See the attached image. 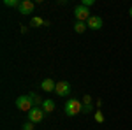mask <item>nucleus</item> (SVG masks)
<instances>
[{"mask_svg":"<svg viewBox=\"0 0 132 130\" xmlns=\"http://www.w3.org/2000/svg\"><path fill=\"white\" fill-rule=\"evenodd\" d=\"M74 16H76V21H83V23H86V21L92 18L90 9H88L86 5H83V4H79V5L74 7Z\"/></svg>","mask_w":132,"mask_h":130,"instance_id":"nucleus-2","label":"nucleus"},{"mask_svg":"<svg viewBox=\"0 0 132 130\" xmlns=\"http://www.w3.org/2000/svg\"><path fill=\"white\" fill-rule=\"evenodd\" d=\"M81 4H83V5H86V7H90L92 4H93V0H83Z\"/></svg>","mask_w":132,"mask_h":130,"instance_id":"nucleus-18","label":"nucleus"},{"mask_svg":"<svg viewBox=\"0 0 132 130\" xmlns=\"http://www.w3.org/2000/svg\"><path fill=\"white\" fill-rule=\"evenodd\" d=\"M63 111H65L67 116H76V114L83 112V102L78 99H69L67 104H65V107H63Z\"/></svg>","mask_w":132,"mask_h":130,"instance_id":"nucleus-1","label":"nucleus"},{"mask_svg":"<svg viewBox=\"0 0 132 130\" xmlns=\"http://www.w3.org/2000/svg\"><path fill=\"white\" fill-rule=\"evenodd\" d=\"M92 111H93L92 104H83V112H92Z\"/></svg>","mask_w":132,"mask_h":130,"instance_id":"nucleus-14","label":"nucleus"},{"mask_svg":"<svg viewBox=\"0 0 132 130\" xmlns=\"http://www.w3.org/2000/svg\"><path fill=\"white\" fill-rule=\"evenodd\" d=\"M86 28H88V27H86V23H83V21H76V25H74V32H76V33H83Z\"/></svg>","mask_w":132,"mask_h":130,"instance_id":"nucleus-10","label":"nucleus"},{"mask_svg":"<svg viewBox=\"0 0 132 130\" xmlns=\"http://www.w3.org/2000/svg\"><path fill=\"white\" fill-rule=\"evenodd\" d=\"M41 107H42V111H44V112L48 114V112H53L56 106H55V102H53L51 99H46L44 102H42V106H41Z\"/></svg>","mask_w":132,"mask_h":130,"instance_id":"nucleus-9","label":"nucleus"},{"mask_svg":"<svg viewBox=\"0 0 132 130\" xmlns=\"http://www.w3.org/2000/svg\"><path fill=\"white\" fill-rule=\"evenodd\" d=\"M30 99H32L34 107H39V106H42V102H44V100H41V97H39V95H35V93H30Z\"/></svg>","mask_w":132,"mask_h":130,"instance_id":"nucleus-11","label":"nucleus"},{"mask_svg":"<svg viewBox=\"0 0 132 130\" xmlns=\"http://www.w3.org/2000/svg\"><path fill=\"white\" fill-rule=\"evenodd\" d=\"M86 27H88L90 30H101L102 28V18H99V16H92L90 20L86 21Z\"/></svg>","mask_w":132,"mask_h":130,"instance_id":"nucleus-7","label":"nucleus"},{"mask_svg":"<svg viewBox=\"0 0 132 130\" xmlns=\"http://www.w3.org/2000/svg\"><path fill=\"white\" fill-rule=\"evenodd\" d=\"M41 88H42L44 91H48V93H50V91H55V88H56V83L48 77V79H44V81L41 83Z\"/></svg>","mask_w":132,"mask_h":130,"instance_id":"nucleus-8","label":"nucleus"},{"mask_svg":"<svg viewBox=\"0 0 132 130\" xmlns=\"http://www.w3.org/2000/svg\"><path fill=\"white\" fill-rule=\"evenodd\" d=\"M129 16L132 18V5H130V9H129Z\"/></svg>","mask_w":132,"mask_h":130,"instance_id":"nucleus-19","label":"nucleus"},{"mask_svg":"<svg viewBox=\"0 0 132 130\" xmlns=\"http://www.w3.org/2000/svg\"><path fill=\"white\" fill-rule=\"evenodd\" d=\"M83 102H85V104H92V97L90 95H85V97H83Z\"/></svg>","mask_w":132,"mask_h":130,"instance_id":"nucleus-17","label":"nucleus"},{"mask_svg":"<svg viewBox=\"0 0 132 130\" xmlns=\"http://www.w3.org/2000/svg\"><path fill=\"white\" fill-rule=\"evenodd\" d=\"M55 93L60 95V97H67L71 93V84L67 81H58L56 83V88H55Z\"/></svg>","mask_w":132,"mask_h":130,"instance_id":"nucleus-5","label":"nucleus"},{"mask_svg":"<svg viewBox=\"0 0 132 130\" xmlns=\"http://www.w3.org/2000/svg\"><path fill=\"white\" fill-rule=\"evenodd\" d=\"M95 121H99V123H102V121H104V116H102L101 111H95Z\"/></svg>","mask_w":132,"mask_h":130,"instance_id":"nucleus-15","label":"nucleus"},{"mask_svg":"<svg viewBox=\"0 0 132 130\" xmlns=\"http://www.w3.org/2000/svg\"><path fill=\"white\" fill-rule=\"evenodd\" d=\"M16 107L20 111H23V112H30V111L34 109L30 95H21V97H18V99H16Z\"/></svg>","mask_w":132,"mask_h":130,"instance_id":"nucleus-3","label":"nucleus"},{"mask_svg":"<svg viewBox=\"0 0 132 130\" xmlns=\"http://www.w3.org/2000/svg\"><path fill=\"white\" fill-rule=\"evenodd\" d=\"M34 125H35V123H32V121H27V123L23 125V130H34Z\"/></svg>","mask_w":132,"mask_h":130,"instance_id":"nucleus-16","label":"nucleus"},{"mask_svg":"<svg viewBox=\"0 0 132 130\" xmlns=\"http://www.w3.org/2000/svg\"><path fill=\"white\" fill-rule=\"evenodd\" d=\"M21 2H18V0H4V5L5 7H20Z\"/></svg>","mask_w":132,"mask_h":130,"instance_id":"nucleus-13","label":"nucleus"},{"mask_svg":"<svg viewBox=\"0 0 132 130\" xmlns=\"http://www.w3.org/2000/svg\"><path fill=\"white\" fill-rule=\"evenodd\" d=\"M30 25L32 27H42V25H46V21L42 20V18H37V16H34L30 20Z\"/></svg>","mask_w":132,"mask_h":130,"instance_id":"nucleus-12","label":"nucleus"},{"mask_svg":"<svg viewBox=\"0 0 132 130\" xmlns=\"http://www.w3.org/2000/svg\"><path fill=\"white\" fill-rule=\"evenodd\" d=\"M34 7H35V4L34 2H30V0H21V4H20V12L21 14H32L34 12Z\"/></svg>","mask_w":132,"mask_h":130,"instance_id":"nucleus-6","label":"nucleus"},{"mask_svg":"<svg viewBox=\"0 0 132 130\" xmlns=\"http://www.w3.org/2000/svg\"><path fill=\"white\" fill-rule=\"evenodd\" d=\"M44 111H42V107H34V109L28 112V121H32V123H41L42 118H44Z\"/></svg>","mask_w":132,"mask_h":130,"instance_id":"nucleus-4","label":"nucleus"}]
</instances>
